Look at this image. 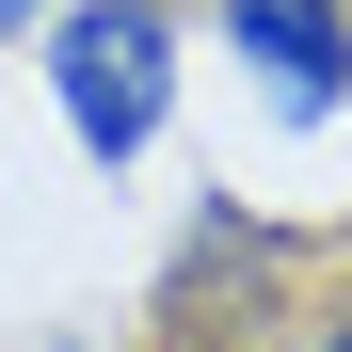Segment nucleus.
Here are the masks:
<instances>
[{"mask_svg":"<svg viewBox=\"0 0 352 352\" xmlns=\"http://www.w3.org/2000/svg\"><path fill=\"white\" fill-rule=\"evenodd\" d=\"M224 65L256 80L272 129H336L352 112V0H224Z\"/></svg>","mask_w":352,"mask_h":352,"instance_id":"obj_2","label":"nucleus"},{"mask_svg":"<svg viewBox=\"0 0 352 352\" xmlns=\"http://www.w3.org/2000/svg\"><path fill=\"white\" fill-rule=\"evenodd\" d=\"M0 32H48V0H0Z\"/></svg>","mask_w":352,"mask_h":352,"instance_id":"obj_4","label":"nucleus"},{"mask_svg":"<svg viewBox=\"0 0 352 352\" xmlns=\"http://www.w3.org/2000/svg\"><path fill=\"white\" fill-rule=\"evenodd\" d=\"M48 112L80 160H144L176 129V16L160 0H48Z\"/></svg>","mask_w":352,"mask_h":352,"instance_id":"obj_1","label":"nucleus"},{"mask_svg":"<svg viewBox=\"0 0 352 352\" xmlns=\"http://www.w3.org/2000/svg\"><path fill=\"white\" fill-rule=\"evenodd\" d=\"M305 352H352V305H336V320H305Z\"/></svg>","mask_w":352,"mask_h":352,"instance_id":"obj_3","label":"nucleus"}]
</instances>
